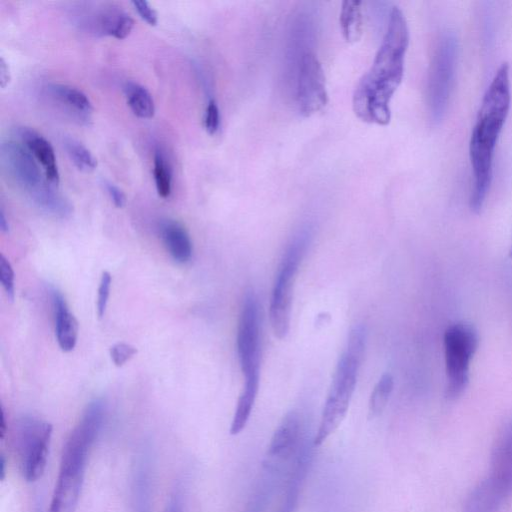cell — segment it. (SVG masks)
I'll return each instance as SVG.
<instances>
[{
    "label": "cell",
    "instance_id": "603a6c76",
    "mask_svg": "<svg viewBox=\"0 0 512 512\" xmlns=\"http://www.w3.org/2000/svg\"><path fill=\"white\" fill-rule=\"evenodd\" d=\"M394 380L391 374H383L373 388L369 399V417L379 416L385 409L389 397L393 391Z\"/></svg>",
    "mask_w": 512,
    "mask_h": 512
},
{
    "label": "cell",
    "instance_id": "9c48e42d",
    "mask_svg": "<svg viewBox=\"0 0 512 512\" xmlns=\"http://www.w3.org/2000/svg\"><path fill=\"white\" fill-rule=\"evenodd\" d=\"M458 41L451 31L437 41L428 69L426 99L430 118L439 123L447 110L457 63Z\"/></svg>",
    "mask_w": 512,
    "mask_h": 512
},
{
    "label": "cell",
    "instance_id": "4316f807",
    "mask_svg": "<svg viewBox=\"0 0 512 512\" xmlns=\"http://www.w3.org/2000/svg\"><path fill=\"white\" fill-rule=\"evenodd\" d=\"M0 280L8 299L13 301L15 294L14 271L4 255H1L0 258Z\"/></svg>",
    "mask_w": 512,
    "mask_h": 512
},
{
    "label": "cell",
    "instance_id": "52a82bcc",
    "mask_svg": "<svg viewBox=\"0 0 512 512\" xmlns=\"http://www.w3.org/2000/svg\"><path fill=\"white\" fill-rule=\"evenodd\" d=\"M309 230L295 235L280 263L272 289L269 318L273 334L284 339L290 328L293 288L300 263L309 244Z\"/></svg>",
    "mask_w": 512,
    "mask_h": 512
},
{
    "label": "cell",
    "instance_id": "5bb4252c",
    "mask_svg": "<svg viewBox=\"0 0 512 512\" xmlns=\"http://www.w3.org/2000/svg\"><path fill=\"white\" fill-rule=\"evenodd\" d=\"M55 319V334L59 347L64 352L72 351L77 343L78 322L60 291L50 290Z\"/></svg>",
    "mask_w": 512,
    "mask_h": 512
},
{
    "label": "cell",
    "instance_id": "836d02e7",
    "mask_svg": "<svg viewBox=\"0 0 512 512\" xmlns=\"http://www.w3.org/2000/svg\"><path fill=\"white\" fill-rule=\"evenodd\" d=\"M0 228H1V231L4 233L9 231V225L6 220V216H5V212H4L3 208H1V211H0Z\"/></svg>",
    "mask_w": 512,
    "mask_h": 512
},
{
    "label": "cell",
    "instance_id": "5b68a950",
    "mask_svg": "<svg viewBox=\"0 0 512 512\" xmlns=\"http://www.w3.org/2000/svg\"><path fill=\"white\" fill-rule=\"evenodd\" d=\"M512 494V417L494 441L489 474L468 493L464 512H497Z\"/></svg>",
    "mask_w": 512,
    "mask_h": 512
},
{
    "label": "cell",
    "instance_id": "2e32d148",
    "mask_svg": "<svg viewBox=\"0 0 512 512\" xmlns=\"http://www.w3.org/2000/svg\"><path fill=\"white\" fill-rule=\"evenodd\" d=\"M162 242L172 259L180 264L190 261L193 245L186 228L174 219H164L159 224Z\"/></svg>",
    "mask_w": 512,
    "mask_h": 512
},
{
    "label": "cell",
    "instance_id": "ac0fdd59",
    "mask_svg": "<svg viewBox=\"0 0 512 512\" xmlns=\"http://www.w3.org/2000/svg\"><path fill=\"white\" fill-rule=\"evenodd\" d=\"M133 512H151V468L146 453L139 456L132 480Z\"/></svg>",
    "mask_w": 512,
    "mask_h": 512
},
{
    "label": "cell",
    "instance_id": "8fae6325",
    "mask_svg": "<svg viewBox=\"0 0 512 512\" xmlns=\"http://www.w3.org/2000/svg\"><path fill=\"white\" fill-rule=\"evenodd\" d=\"M305 438L299 414L288 412L270 439L261 476L279 485L287 480Z\"/></svg>",
    "mask_w": 512,
    "mask_h": 512
},
{
    "label": "cell",
    "instance_id": "8d00e7d4",
    "mask_svg": "<svg viewBox=\"0 0 512 512\" xmlns=\"http://www.w3.org/2000/svg\"><path fill=\"white\" fill-rule=\"evenodd\" d=\"M246 512H250V511H247V510H246Z\"/></svg>",
    "mask_w": 512,
    "mask_h": 512
},
{
    "label": "cell",
    "instance_id": "4fadbf2b",
    "mask_svg": "<svg viewBox=\"0 0 512 512\" xmlns=\"http://www.w3.org/2000/svg\"><path fill=\"white\" fill-rule=\"evenodd\" d=\"M237 354L244 384L259 386L261 323L258 299L250 290L245 293L237 328Z\"/></svg>",
    "mask_w": 512,
    "mask_h": 512
},
{
    "label": "cell",
    "instance_id": "d6986e66",
    "mask_svg": "<svg viewBox=\"0 0 512 512\" xmlns=\"http://www.w3.org/2000/svg\"><path fill=\"white\" fill-rule=\"evenodd\" d=\"M311 459L300 456L296 459L286 480V489L277 512H296L299 492L307 474Z\"/></svg>",
    "mask_w": 512,
    "mask_h": 512
},
{
    "label": "cell",
    "instance_id": "3957f363",
    "mask_svg": "<svg viewBox=\"0 0 512 512\" xmlns=\"http://www.w3.org/2000/svg\"><path fill=\"white\" fill-rule=\"evenodd\" d=\"M366 347V329L355 325L348 334L322 410L313 445L323 444L340 426L352 399Z\"/></svg>",
    "mask_w": 512,
    "mask_h": 512
},
{
    "label": "cell",
    "instance_id": "83f0119b",
    "mask_svg": "<svg viewBox=\"0 0 512 512\" xmlns=\"http://www.w3.org/2000/svg\"><path fill=\"white\" fill-rule=\"evenodd\" d=\"M136 353V347L125 342H118L110 348V357L117 367L123 366L134 357Z\"/></svg>",
    "mask_w": 512,
    "mask_h": 512
},
{
    "label": "cell",
    "instance_id": "6da1fadb",
    "mask_svg": "<svg viewBox=\"0 0 512 512\" xmlns=\"http://www.w3.org/2000/svg\"><path fill=\"white\" fill-rule=\"evenodd\" d=\"M409 38L406 17L394 5L372 65L359 79L353 93V111L362 121L381 126L390 122V102L404 76Z\"/></svg>",
    "mask_w": 512,
    "mask_h": 512
},
{
    "label": "cell",
    "instance_id": "484cf974",
    "mask_svg": "<svg viewBox=\"0 0 512 512\" xmlns=\"http://www.w3.org/2000/svg\"><path fill=\"white\" fill-rule=\"evenodd\" d=\"M112 284V276L108 271H104L101 275L98 292H97V315L99 318H102L105 314L106 307L108 304V299L110 296Z\"/></svg>",
    "mask_w": 512,
    "mask_h": 512
},
{
    "label": "cell",
    "instance_id": "ffe728a7",
    "mask_svg": "<svg viewBox=\"0 0 512 512\" xmlns=\"http://www.w3.org/2000/svg\"><path fill=\"white\" fill-rule=\"evenodd\" d=\"M362 2L346 0L341 4L339 23L346 42H357L362 35L363 14Z\"/></svg>",
    "mask_w": 512,
    "mask_h": 512
},
{
    "label": "cell",
    "instance_id": "ba28073f",
    "mask_svg": "<svg viewBox=\"0 0 512 512\" xmlns=\"http://www.w3.org/2000/svg\"><path fill=\"white\" fill-rule=\"evenodd\" d=\"M478 345L479 335L472 324L461 321L446 328L443 346L447 379L445 395L448 399L455 400L465 392Z\"/></svg>",
    "mask_w": 512,
    "mask_h": 512
},
{
    "label": "cell",
    "instance_id": "f1b7e54d",
    "mask_svg": "<svg viewBox=\"0 0 512 512\" xmlns=\"http://www.w3.org/2000/svg\"><path fill=\"white\" fill-rule=\"evenodd\" d=\"M220 110L215 99L210 98L208 100L205 116L204 126L208 134L214 135L220 127Z\"/></svg>",
    "mask_w": 512,
    "mask_h": 512
},
{
    "label": "cell",
    "instance_id": "4dcf8cb0",
    "mask_svg": "<svg viewBox=\"0 0 512 512\" xmlns=\"http://www.w3.org/2000/svg\"><path fill=\"white\" fill-rule=\"evenodd\" d=\"M104 183L107 193L114 205L118 208H122L126 203V196L123 190L112 182L105 181Z\"/></svg>",
    "mask_w": 512,
    "mask_h": 512
},
{
    "label": "cell",
    "instance_id": "e0dca14e",
    "mask_svg": "<svg viewBox=\"0 0 512 512\" xmlns=\"http://www.w3.org/2000/svg\"><path fill=\"white\" fill-rule=\"evenodd\" d=\"M51 97L82 121H87L93 112V105L88 96L70 85L53 83L48 86Z\"/></svg>",
    "mask_w": 512,
    "mask_h": 512
},
{
    "label": "cell",
    "instance_id": "8992f818",
    "mask_svg": "<svg viewBox=\"0 0 512 512\" xmlns=\"http://www.w3.org/2000/svg\"><path fill=\"white\" fill-rule=\"evenodd\" d=\"M1 150L8 173L39 208L59 218L71 214L70 202L42 177L35 159L22 142L7 140L2 143Z\"/></svg>",
    "mask_w": 512,
    "mask_h": 512
},
{
    "label": "cell",
    "instance_id": "9a60e30c",
    "mask_svg": "<svg viewBox=\"0 0 512 512\" xmlns=\"http://www.w3.org/2000/svg\"><path fill=\"white\" fill-rule=\"evenodd\" d=\"M18 137L34 158L41 164L45 179L53 185L60 181V174L51 143L38 132L27 127L18 129Z\"/></svg>",
    "mask_w": 512,
    "mask_h": 512
},
{
    "label": "cell",
    "instance_id": "cb8c5ba5",
    "mask_svg": "<svg viewBox=\"0 0 512 512\" xmlns=\"http://www.w3.org/2000/svg\"><path fill=\"white\" fill-rule=\"evenodd\" d=\"M64 147L74 165L83 172H91L97 166V160L90 150L78 140L66 137Z\"/></svg>",
    "mask_w": 512,
    "mask_h": 512
},
{
    "label": "cell",
    "instance_id": "d6a6232c",
    "mask_svg": "<svg viewBox=\"0 0 512 512\" xmlns=\"http://www.w3.org/2000/svg\"><path fill=\"white\" fill-rule=\"evenodd\" d=\"M10 82L9 67L3 57L0 59V84L5 88Z\"/></svg>",
    "mask_w": 512,
    "mask_h": 512
},
{
    "label": "cell",
    "instance_id": "7c38bea8",
    "mask_svg": "<svg viewBox=\"0 0 512 512\" xmlns=\"http://www.w3.org/2000/svg\"><path fill=\"white\" fill-rule=\"evenodd\" d=\"M52 431L50 423L32 416L17 423L15 449L21 474L28 482L37 481L45 471Z\"/></svg>",
    "mask_w": 512,
    "mask_h": 512
},
{
    "label": "cell",
    "instance_id": "7a4b0ae2",
    "mask_svg": "<svg viewBox=\"0 0 512 512\" xmlns=\"http://www.w3.org/2000/svg\"><path fill=\"white\" fill-rule=\"evenodd\" d=\"M510 106L509 64L503 62L495 71L482 97L469 141L473 177L469 206L475 213L482 209L490 190L495 149Z\"/></svg>",
    "mask_w": 512,
    "mask_h": 512
},
{
    "label": "cell",
    "instance_id": "e575fe53",
    "mask_svg": "<svg viewBox=\"0 0 512 512\" xmlns=\"http://www.w3.org/2000/svg\"><path fill=\"white\" fill-rule=\"evenodd\" d=\"M6 431H7V425H6V420H5V413H4L3 408H1V421H0V437H1V439H4Z\"/></svg>",
    "mask_w": 512,
    "mask_h": 512
},
{
    "label": "cell",
    "instance_id": "d590c367",
    "mask_svg": "<svg viewBox=\"0 0 512 512\" xmlns=\"http://www.w3.org/2000/svg\"><path fill=\"white\" fill-rule=\"evenodd\" d=\"M508 255H509L510 258H512V237H511V243H510V248H509Z\"/></svg>",
    "mask_w": 512,
    "mask_h": 512
},
{
    "label": "cell",
    "instance_id": "7402d4cb",
    "mask_svg": "<svg viewBox=\"0 0 512 512\" xmlns=\"http://www.w3.org/2000/svg\"><path fill=\"white\" fill-rule=\"evenodd\" d=\"M101 31L116 39L126 38L134 27L133 18L120 10H110L101 17Z\"/></svg>",
    "mask_w": 512,
    "mask_h": 512
},
{
    "label": "cell",
    "instance_id": "30bf717a",
    "mask_svg": "<svg viewBox=\"0 0 512 512\" xmlns=\"http://www.w3.org/2000/svg\"><path fill=\"white\" fill-rule=\"evenodd\" d=\"M284 82L301 115L311 116L326 106V78L315 50L301 57Z\"/></svg>",
    "mask_w": 512,
    "mask_h": 512
},
{
    "label": "cell",
    "instance_id": "1f68e13d",
    "mask_svg": "<svg viewBox=\"0 0 512 512\" xmlns=\"http://www.w3.org/2000/svg\"><path fill=\"white\" fill-rule=\"evenodd\" d=\"M165 512H183V495L180 489H175L171 494Z\"/></svg>",
    "mask_w": 512,
    "mask_h": 512
},
{
    "label": "cell",
    "instance_id": "277c9868",
    "mask_svg": "<svg viewBox=\"0 0 512 512\" xmlns=\"http://www.w3.org/2000/svg\"><path fill=\"white\" fill-rule=\"evenodd\" d=\"M101 426L92 417H82L70 433L48 512H74L84 482L88 456Z\"/></svg>",
    "mask_w": 512,
    "mask_h": 512
},
{
    "label": "cell",
    "instance_id": "44dd1931",
    "mask_svg": "<svg viewBox=\"0 0 512 512\" xmlns=\"http://www.w3.org/2000/svg\"><path fill=\"white\" fill-rule=\"evenodd\" d=\"M123 90L127 104L135 116L141 119H150L154 116V100L144 86L134 81H127Z\"/></svg>",
    "mask_w": 512,
    "mask_h": 512
},
{
    "label": "cell",
    "instance_id": "d4e9b609",
    "mask_svg": "<svg viewBox=\"0 0 512 512\" xmlns=\"http://www.w3.org/2000/svg\"><path fill=\"white\" fill-rule=\"evenodd\" d=\"M154 181L157 193L162 198L170 196L172 191V172L169 162L159 150L154 154Z\"/></svg>",
    "mask_w": 512,
    "mask_h": 512
},
{
    "label": "cell",
    "instance_id": "f546056e",
    "mask_svg": "<svg viewBox=\"0 0 512 512\" xmlns=\"http://www.w3.org/2000/svg\"><path fill=\"white\" fill-rule=\"evenodd\" d=\"M132 5L139 16L149 25L155 26L158 22V15L155 9L144 0H134Z\"/></svg>",
    "mask_w": 512,
    "mask_h": 512
}]
</instances>
